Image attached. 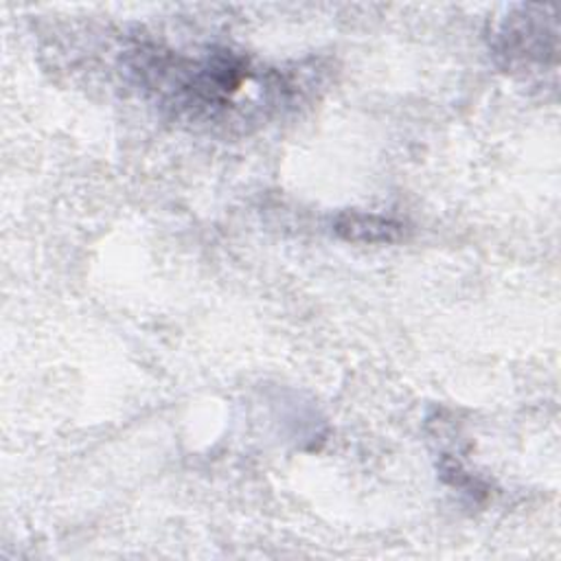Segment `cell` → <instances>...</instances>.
Masks as SVG:
<instances>
[{
    "mask_svg": "<svg viewBox=\"0 0 561 561\" xmlns=\"http://www.w3.org/2000/svg\"><path fill=\"white\" fill-rule=\"evenodd\" d=\"M338 235H342L349 242H395L401 233V226L377 218V215H362V213H347L336 224Z\"/></svg>",
    "mask_w": 561,
    "mask_h": 561,
    "instance_id": "1",
    "label": "cell"
}]
</instances>
